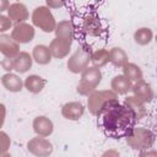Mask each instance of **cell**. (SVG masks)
<instances>
[{
	"mask_svg": "<svg viewBox=\"0 0 157 157\" xmlns=\"http://www.w3.org/2000/svg\"><path fill=\"white\" fill-rule=\"evenodd\" d=\"M112 87L115 92L118 93H126L128 91L131 90V85H130V81L125 77V76H117L113 78L112 81Z\"/></svg>",
	"mask_w": 157,
	"mask_h": 157,
	"instance_id": "cell-20",
	"label": "cell"
},
{
	"mask_svg": "<svg viewBox=\"0 0 157 157\" xmlns=\"http://www.w3.org/2000/svg\"><path fill=\"white\" fill-rule=\"evenodd\" d=\"M44 85H45V81H44L42 77L37 76V75H31V76H28V77L26 78V81H25L26 88H27L29 92H33V93L40 92V91L43 90Z\"/></svg>",
	"mask_w": 157,
	"mask_h": 157,
	"instance_id": "cell-17",
	"label": "cell"
},
{
	"mask_svg": "<svg viewBox=\"0 0 157 157\" xmlns=\"http://www.w3.org/2000/svg\"><path fill=\"white\" fill-rule=\"evenodd\" d=\"M91 60H92V63H93L94 66H98V67H99V66L104 65V64L109 60V53H108L107 50H104V49L97 50L96 53L92 54Z\"/></svg>",
	"mask_w": 157,
	"mask_h": 157,
	"instance_id": "cell-25",
	"label": "cell"
},
{
	"mask_svg": "<svg viewBox=\"0 0 157 157\" xmlns=\"http://www.w3.org/2000/svg\"><path fill=\"white\" fill-rule=\"evenodd\" d=\"M32 20H33V23L40 27L44 32H52L55 27L54 17L52 16L50 11L44 6H39L33 11Z\"/></svg>",
	"mask_w": 157,
	"mask_h": 157,
	"instance_id": "cell-3",
	"label": "cell"
},
{
	"mask_svg": "<svg viewBox=\"0 0 157 157\" xmlns=\"http://www.w3.org/2000/svg\"><path fill=\"white\" fill-rule=\"evenodd\" d=\"M70 45H71V40L70 39H63V38H55L52 44H50V53L56 56V58H61V56H65L70 49Z\"/></svg>",
	"mask_w": 157,
	"mask_h": 157,
	"instance_id": "cell-10",
	"label": "cell"
},
{
	"mask_svg": "<svg viewBox=\"0 0 157 157\" xmlns=\"http://www.w3.org/2000/svg\"><path fill=\"white\" fill-rule=\"evenodd\" d=\"M6 5H7V2H6V1H2V2H1V7H0V11H2V10H4V7H5Z\"/></svg>",
	"mask_w": 157,
	"mask_h": 157,
	"instance_id": "cell-32",
	"label": "cell"
},
{
	"mask_svg": "<svg viewBox=\"0 0 157 157\" xmlns=\"http://www.w3.org/2000/svg\"><path fill=\"white\" fill-rule=\"evenodd\" d=\"M128 142L132 148H147L153 142V136L148 130L137 129L128 137Z\"/></svg>",
	"mask_w": 157,
	"mask_h": 157,
	"instance_id": "cell-6",
	"label": "cell"
},
{
	"mask_svg": "<svg viewBox=\"0 0 157 157\" xmlns=\"http://www.w3.org/2000/svg\"><path fill=\"white\" fill-rule=\"evenodd\" d=\"M109 60L115 65V66H125L128 58L125 53L123 52L121 48H113L109 52Z\"/></svg>",
	"mask_w": 157,
	"mask_h": 157,
	"instance_id": "cell-21",
	"label": "cell"
},
{
	"mask_svg": "<svg viewBox=\"0 0 157 157\" xmlns=\"http://www.w3.org/2000/svg\"><path fill=\"white\" fill-rule=\"evenodd\" d=\"M28 150L39 157H45L52 153V144L42 137H36L28 142Z\"/></svg>",
	"mask_w": 157,
	"mask_h": 157,
	"instance_id": "cell-7",
	"label": "cell"
},
{
	"mask_svg": "<svg viewBox=\"0 0 157 157\" xmlns=\"http://www.w3.org/2000/svg\"><path fill=\"white\" fill-rule=\"evenodd\" d=\"M11 27V21L7 20L5 16H0V31H6Z\"/></svg>",
	"mask_w": 157,
	"mask_h": 157,
	"instance_id": "cell-27",
	"label": "cell"
},
{
	"mask_svg": "<svg viewBox=\"0 0 157 157\" xmlns=\"http://www.w3.org/2000/svg\"><path fill=\"white\" fill-rule=\"evenodd\" d=\"M82 114H83V105L81 103L70 102V103H66L63 107V115L66 119L77 120L82 117Z\"/></svg>",
	"mask_w": 157,
	"mask_h": 157,
	"instance_id": "cell-12",
	"label": "cell"
},
{
	"mask_svg": "<svg viewBox=\"0 0 157 157\" xmlns=\"http://www.w3.org/2000/svg\"><path fill=\"white\" fill-rule=\"evenodd\" d=\"M91 58H92V52L90 49L80 47L78 50L70 58V60L67 63V67L72 72L82 71L83 69H86V66H87V64H88Z\"/></svg>",
	"mask_w": 157,
	"mask_h": 157,
	"instance_id": "cell-4",
	"label": "cell"
},
{
	"mask_svg": "<svg viewBox=\"0 0 157 157\" xmlns=\"http://www.w3.org/2000/svg\"><path fill=\"white\" fill-rule=\"evenodd\" d=\"M96 115L99 130L109 139H128L135 130L137 119L135 112L126 104H120L115 98L103 103Z\"/></svg>",
	"mask_w": 157,
	"mask_h": 157,
	"instance_id": "cell-2",
	"label": "cell"
},
{
	"mask_svg": "<svg viewBox=\"0 0 157 157\" xmlns=\"http://www.w3.org/2000/svg\"><path fill=\"white\" fill-rule=\"evenodd\" d=\"M101 81V72L99 70L94 69V67H88L86 69V71L82 74V80L78 85L77 91H80L82 94L88 93L90 91H92Z\"/></svg>",
	"mask_w": 157,
	"mask_h": 157,
	"instance_id": "cell-5",
	"label": "cell"
},
{
	"mask_svg": "<svg viewBox=\"0 0 157 157\" xmlns=\"http://www.w3.org/2000/svg\"><path fill=\"white\" fill-rule=\"evenodd\" d=\"M71 13V26L74 38L81 47L91 52L103 49L109 37L107 23L99 17L96 2H72L67 4Z\"/></svg>",
	"mask_w": 157,
	"mask_h": 157,
	"instance_id": "cell-1",
	"label": "cell"
},
{
	"mask_svg": "<svg viewBox=\"0 0 157 157\" xmlns=\"http://www.w3.org/2000/svg\"><path fill=\"white\" fill-rule=\"evenodd\" d=\"M31 65H32V59H31L29 54H27L25 52L20 53L17 55V58L13 60V69L20 74L26 72L31 67Z\"/></svg>",
	"mask_w": 157,
	"mask_h": 157,
	"instance_id": "cell-15",
	"label": "cell"
},
{
	"mask_svg": "<svg viewBox=\"0 0 157 157\" xmlns=\"http://www.w3.org/2000/svg\"><path fill=\"white\" fill-rule=\"evenodd\" d=\"M124 74H125V77L126 78H130L131 81H141L142 78V72L141 70L134 65V64H126L124 66Z\"/></svg>",
	"mask_w": 157,
	"mask_h": 157,
	"instance_id": "cell-22",
	"label": "cell"
},
{
	"mask_svg": "<svg viewBox=\"0 0 157 157\" xmlns=\"http://www.w3.org/2000/svg\"><path fill=\"white\" fill-rule=\"evenodd\" d=\"M134 38H135L136 43L145 45V44H148L151 42V39H152V32L148 28H140V29H137L135 32Z\"/></svg>",
	"mask_w": 157,
	"mask_h": 157,
	"instance_id": "cell-24",
	"label": "cell"
},
{
	"mask_svg": "<svg viewBox=\"0 0 157 157\" xmlns=\"http://www.w3.org/2000/svg\"><path fill=\"white\" fill-rule=\"evenodd\" d=\"M156 40H157V38H156Z\"/></svg>",
	"mask_w": 157,
	"mask_h": 157,
	"instance_id": "cell-34",
	"label": "cell"
},
{
	"mask_svg": "<svg viewBox=\"0 0 157 157\" xmlns=\"http://www.w3.org/2000/svg\"><path fill=\"white\" fill-rule=\"evenodd\" d=\"M114 98H117V97L112 92H96L94 94H92L88 98V108H90L91 113L97 114L99 108L103 105V103H105L109 99H114Z\"/></svg>",
	"mask_w": 157,
	"mask_h": 157,
	"instance_id": "cell-9",
	"label": "cell"
},
{
	"mask_svg": "<svg viewBox=\"0 0 157 157\" xmlns=\"http://www.w3.org/2000/svg\"><path fill=\"white\" fill-rule=\"evenodd\" d=\"M140 157H157V152L156 151H148V152H142L140 155Z\"/></svg>",
	"mask_w": 157,
	"mask_h": 157,
	"instance_id": "cell-29",
	"label": "cell"
},
{
	"mask_svg": "<svg viewBox=\"0 0 157 157\" xmlns=\"http://www.w3.org/2000/svg\"><path fill=\"white\" fill-rule=\"evenodd\" d=\"M125 104H126L128 107H130V108L135 112L136 118L140 119V113H139V110H144V105H142L141 101L137 99V98H135V97H129V98L125 101Z\"/></svg>",
	"mask_w": 157,
	"mask_h": 157,
	"instance_id": "cell-26",
	"label": "cell"
},
{
	"mask_svg": "<svg viewBox=\"0 0 157 157\" xmlns=\"http://www.w3.org/2000/svg\"><path fill=\"white\" fill-rule=\"evenodd\" d=\"M56 36H58V38L70 39L71 40V36H74L71 22H67V21L60 22L59 26H58V29H56Z\"/></svg>",
	"mask_w": 157,
	"mask_h": 157,
	"instance_id": "cell-23",
	"label": "cell"
},
{
	"mask_svg": "<svg viewBox=\"0 0 157 157\" xmlns=\"http://www.w3.org/2000/svg\"><path fill=\"white\" fill-rule=\"evenodd\" d=\"M2 157H10V156H9V155H4Z\"/></svg>",
	"mask_w": 157,
	"mask_h": 157,
	"instance_id": "cell-33",
	"label": "cell"
},
{
	"mask_svg": "<svg viewBox=\"0 0 157 157\" xmlns=\"http://www.w3.org/2000/svg\"><path fill=\"white\" fill-rule=\"evenodd\" d=\"M132 90H134V92H135V94L137 96L139 99H141V101H147V102L151 101V98H152V91H151L150 86H148L146 82L139 81V82L132 87Z\"/></svg>",
	"mask_w": 157,
	"mask_h": 157,
	"instance_id": "cell-18",
	"label": "cell"
},
{
	"mask_svg": "<svg viewBox=\"0 0 157 157\" xmlns=\"http://www.w3.org/2000/svg\"><path fill=\"white\" fill-rule=\"evenodd\" d=\"M33 128H34L36 132H38L39 135H43V136H48L53 131V124L45 117L36 118L33 121Z\"/></svg>",
	"mask_w": 157,
	"mask_h": 157,
	"instance_id": "cell-14",
	"label": "cell"
},
{
	"mask_svg": "<svg viewBox=\"0 0 157 157\" xmlns=\"http://www.w3.org/2000/svg\"><path fill=\"white\" fill-rule=\"evenodd\" d=\"M0 50L7 58H12L18 54V45L9 36L2 34L0 37Z\"/></svg>",
	"mask_w": 157,
	"mask_h": 157,
	"instance_id": "cell-11",
	"label": "cell"
},
{
	"mask_svg": "<svg viewBox=\"0 0 157 157\" xmlns=\"http://www.w3.org/2000/svg\"><path fill=\"white\" fill-rule=\"evenodd\" d=\"M9 17L15 23L20 25L21 21H23L28 17V12L23 4L16 2V4H12L11 6H9Z\"/></svg>",
	"mask_w": 157,
	"mask_h": 157,
	"instance_id": "cell-13",
	"label": "cell"
},
{
	"mask_svg": "<svg viewBox=\"0 0 157 157\" xmlns=\"http://www.w3.org/2000/svg\"><path fill=\"white\" fill-rule=\"evenodd\" d=\"M33 58L39 64H47L50 61V50L44 45H36L33 49Z\"/></svg>",
	"mask_w": 157,
	"mask_h": 157,
	"instance_id": "cell-19",
	"label": "cell"
},
{
	"mask_svg": "<svg viewBox=\"0 0 157 157\" xmlns=\"http://www.w3.org/2000/svg\"><path fill=\"white\" fill-rule=\"evenodd\" d=\"M1 65H2V67H4L5 70H12V69H13V61H12L11 59H9V58H5V59L1 61Z\"/></svg>",
	"mask_w": 157,
	"mask_h": 157,
	"instance_id": "cell-28",
	"label": "cell"
},
{
	"mask_svg": "<svg viewBox=\"0 0 157 157\" xmlns=\"http://www.w3.org/2000/svg\"><path fill=\"white\" fill-rule=\"evenodd\" d=\"M1 82L2 85L11 92H17V91H21L22 88V81L18 76L13 75V74H6L2 76L1 78Z\"/></svg>",
	"mask_w": 157,
	"mask_h": 157,
	"instance_id": "cell-16",
	"label": "cell"
},
{
	"mask_svg": "<svg viewBox=\"0 0 157 157\" xmlns=\"http://www.w3.org/2000/svg\"><path fill=\"white\" fill-rule=\"evenodd\" d=\"M33 36H34V29L32 26L27 23H20V25H16V27L13 28L11 38L18 43H27L32 40Z\"/></svg>",
	"mask_w": 157,
	"mask_h": 157,
	"instance_id": "cell-8",
	"label": "cell"
},
{
	"mask_svg": "<svg viewBox=\"0 0 157 157\" xmlns=\"http://www.w3.org/2000/svg\"><path fill=\"white\" fill-rule=\"evenodd\" d=\"M102 157H119V155L115 152V151H113V150H110V151H107Z\"/></svg>",
	"mask_w": 157,
	"mask_h": 157,
	"instance_id": "cell-30",
	"label": "cell"
},
{
	"mask_svg": "<svg viewBox=\"0 0 157 157\" xmlns=\"http://www.w3.org/2000/svg\"><path fill=\"white\" fill-rule=\"evenodd\" d=\"M47 4H48L49 6H54V7H58V6H63V5H65L64 2H52V1H47Z\"/></svg>",
	"mask_w": 157,
	"mask_h": 157,
	"instance_id": "cell-31",
	"label": "cell"
}]
</instances>
